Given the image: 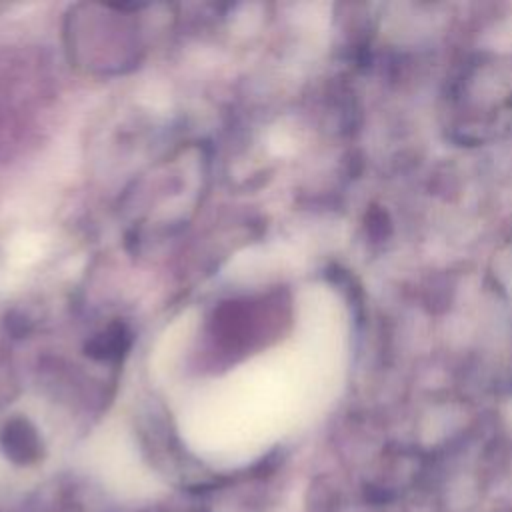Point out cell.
<instances>
[{
  "instance_id": "cell-1",
  "label": "cell",
  "mask_w": 512,
  "mask_h": 512,
  "mask_svg": "<svg viewBox=\"0 0 512 512\" xmlns=\"http://www.w3.org/2000/svg\"><path fill=\"white\" fill-rule=\"evenodd\" d=\"M4 456L18 468H30L42 460V444L36 432L24 422L10 424L2 436Z\"/></svg>"
}]
</instances>
